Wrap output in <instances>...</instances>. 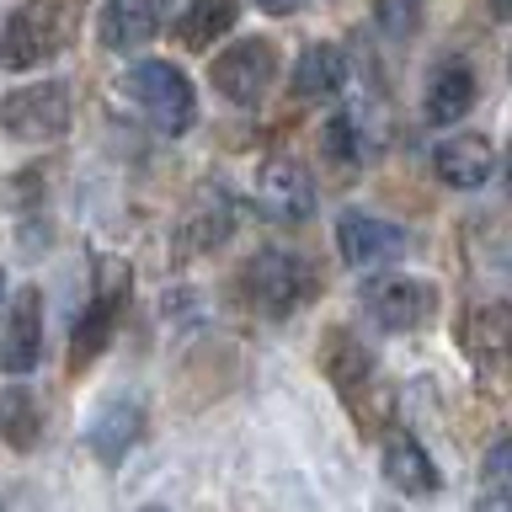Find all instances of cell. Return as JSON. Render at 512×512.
Returning a JSON list of instances; mask_svg holds the SVG:
<instances>
[{"instance_id":"8992f818","label":"cell","mask_w":512,"mask_h":512,"mask_svg":"<svg viewBox=\"0 0 512 512\" xmlns=\"http://www.w3.org/2000/svg\"><path fill=\"white\" fill-rule=\"evenodd\" d=\"M358 304L363 315L374 320L379 331H422L432 315H438V288L427 278H406V272H384V278H368L358 288Z\"/></svg>"},{"instance_id":"52a82bcc","label":"cell","mask_w":512,"mask_h":512,"mask_svg":"<svg viewBox=\"0 0 512 512\" xmlns=\"http://www.w3.org/2000/svg\"><path fill=\"white\" fill-rule=\"evenodd\" d=\"M70 128V86L64 80H38L0 96V134L16 144H43Z\"/></svg>"},{"instance_id":"7a4b0ae2","label":"cell","mask_w":512,"mask_h":512,"mask_svg":"<svg viewBox=\"0 0 512 512\" xmlns=\"http://www.w3.org/2000/svg\"><path fill=\"white\" fill-rule=\"evenodd\" d=\"M80 16H86V0H22L0 27V70L22 75L59 59L75 43Z\"/></svg>"},{"instance_id":"6da1fadb","label":"cell","mask_w":512,"mask_h":512,"mask_svg":"<svg viewBox=\"0 0 512 512\" xmlns=\"http://www.w3.org/2000/svg\"><path fill=\"white\" fill-rule=\"evenodd\" d=\"M315 363H320V374L331 379L336 400L347 406L352 427H358L363 438H384V427L395 422V390H390V379L379 374L368 342H358L347 326H326Z\"/></svg>"},{"instance_id":"4fadbf2b","label":"cell","mask_w":512,"mask_h":512,"mask_svg":"<svg viewBox=\"0 0 512 512\" xmlns=\"http://www.w3.org/2000/svg\"><path fill=\"white\" fill-rule=\"evenodd\" d=\"M230 230H235V198H230V187H224V182H203L198 192H192L187 214H182V246L192 256L219 251L224 240H230Z\"/></svg>"},{"instance_id":"d4e9b609","label":"cell","mask_w":512,"mask_h":512,"mask_svg":"<svg viewBox=\"0 0 512 512\" xmlns=\"http://www.w3.org/2000/svg\"><path fill=\"white\" fill-rule=\"evenodd\" d=\"M480 512H507V491H486V502H480Z\"/></svg>"},{"instance_id":"9c48e42d","label":"cell","mask_w":512,"mask_h":512,"mask_svg":"<svg viewBox=\"0 0 512 512\" xmlns=\"http://www.w3.org/2000/svg\"><path fill=\"white\" fill-rule=\"evenodd\" d=\"M256 208L272 224H304L315 214V182L294 155H267L256 166Z\"/></svg>"},{"instance_id":"2e32d148","label":"cell","mask_w":512,"mask_h":512,"mask_svg":"<svg viewBox=\"0 0 512 512\" xmlns=\"http://www.w3.org/2000/svg\"><path fill=\"white\" fill-rule=\"evenodd\" d=\"M475 96H480V75H475V64H464V59H443L438 70L427 75V96H422V112H427V123H459L464 112L475 107Z\"/></svg>"},{"instance_id":"484cf974","label":"cell","mask_w":512,"mask_h":512,"mask_svg":"<svg viewBox=\"0 0 512 512\" xmlns=\"http://www.w3.org/2000/svg\"><path fill=\"white\" fill-rule=\"evenodd\" d=\"M256 6H262V11H272V16H283L288 6H294V0H256Z\"/></svg>"},{"instance_id":"d6986e66","label":"cell","mask_w":512,"mask_h":512,"mask_svg":"<svg viewBox=\"0 0 512 512\" xmlns=\"http://www.w3.org/2000/svg\"><path fill=\"white\" fill-rule=\"evenodd\" d=\"M347 86V54L336 43H310L294 59V96L299 102H331Z\"/></svg>"},{"instance_id":"603a6c76","label":"cell","mask_w":512,"mask_h":512,"mask_svg":"<svg viewBox=\"0 0 512 512\" xmlns=\"http://www.w3.org/2000/svg\"><path fill=\"white\" fill-rule=\"evenodd\" d=\"M379 22L390 32H411L416 27V0H379Z\"/></svg>"},{"instance_id":"8fae6325","label":"cell","mask_w":512,"mask_h":512,"mask_svg":"<svg viewBox=\"0 0 512 512\" xmlns=\"http://www.w3.org/2000/svg\"><path fill=\"white\" fill-rule=\"evenodd\" d=\"M166 16H171V0H102L96 38H102L107 54H134V48L155 43Z\"/></svg>"},{"instance_id":"ac0fdd59","label":"cell","mask_w":512,"mask_h":512,"mask_svg":"<svg viewBox=\"0 0 512 512\" xmlns=\"http://www.w3.org/2000/svg\"><path fill=\"white\" fill-rule=\"evenodd\" d=\"M459 352L470 358L475 368L496 374L502 368V352H507V304H475V310L459 315Z\"/></svg>"},{"instance_id":"ffe728a7","label":"cell","mask_w":512,"mask_h":512,"mask_svg":"<svg viewBox=\"0 0 512 512\" xmlns=\"http://www.w3.org/2000/svg\"><path fill=\"white\" fill-rule=\"evenodd\" d=\"M0 443L16 454H32L43 443V406L27 384H6L0 390Z\"/></svg>"},{"instance_id":"30bf717a","label":"cell","mask_w":512,"mask_h":512,"mask_svg":"<svg viewBox=\"0 0 512 512\" xmlns=\"http://www.w3.org/2000/svg\"><path fill=\"white\" fill-rule=\"evenodd\" d=\"M38 358H43V294L38 288H22L0 310V368L22 379L38 368Z\"/></svg>"},{"instance_id":"83f0119b","label":"cell","mask_w":512,"mask_h":512,"mask_svg":"<svg viewBox=\"0 0 512 512\" xmlns=\"http://www.w3.org/2000/svg\"><path fill=\"white\" fill-rule=\"evenodd\" d=\"M139 512H166V507H155V502H150V507H139Z\"/></svg>"},{"instance_id":"cb8c5ba5","label":"cell","mask_w":512,"mask_h":512,"mask_svg":"<svg viewBox=\"0 0 512 512\" xmlns=\"http://www.w3.org/2000/svg\"><path fill=\"white\" fill-rule=\"evenodd\" d=\"M507 454H512V443L496 438L491 454H486V491H502V480H507Z\"/></svg>"},{"instance_id":"4316f807","label":"cell","mask_w":512,"mask_h":512,"mask_svg":"<svg viewBox=\"0 0 512 512\" xmlns=\"http://www.w3.org/2000/svg\"><path fill=\"white\" fill-rule=\"evenodd\" d=\"M0 310H6V272H0Z\"/></svg>"},{"instance_id":"9a60e30c","label":"cell","mask_w":512,"mask_h":512,"mask_svg":"<svg viewBox=\"0 0 512 512\" xmlns=\"http://www.w3.org/2000/svg\"><path fill=\"white\" fill-rule=\"evenodd\" d=\"M491 171H496V150H491L486 134H454L432 150V176H438L443 187L475 192V187L491 182Z\"/></svg>"},{"instance_id":"7c38bea8","label":"cell","mask_w":512,"mask_h":512,"mask_svg":"<svg viewBox=\"0 0 512 512\" xmlns=\"http://www.w3.org/2000/svg\"><path fill=\"white\" fill-rule=\"evenodd\" d=\"M336 251H342L347 267L395 262L406 251V230L395 219H379V214H342L336 219Z\"/></svg>"},{"instance_id":"5b68a950","label":"cell","mask_w":512,"mask_h":512,"mask_svg":"<svg viewBox=\"0 0 512 512\" xmlns=\"http://www.w3.org/2000/svg\"><path fill=\"white\" fill-rule=\"evenodd\" d=\"M123 96L134 102L144 118H150L155 134H187L198 123V96H192V80L176 70L171 59H144L123 75Z\"/></svg>"},{"instance_id":"7402d4cb","label":"cell","mask_w":512,"mask_h":512,"mask_svg":"<svg viewBox=\"0 0 512 512\" xmlns=\"http://www.w3.org/2000/svg\"><path fill=\"white\" fill-rule=\"evenodd\" d=\"M320 160L342 176V182H352L363 166V144H358V123L347 118V112H336V118L320 123Z\"/></svg>"},{"instance_id":"e0dca14e","label":"cell","mask_w":512,"mask_h":512,"mask_svg":"<svg viewBox=\"0 0 512 512\" xmlns=\"http://www.w3.org/2000/svg\"><path fill=\"white\" fill-rule=\"evenodd\" d=\"M384 480H390L400 496H438V486H443L432 454L411 438V432H400V427L384 438Z\"/></svg>"},{"instance_id":"ba28073f","label":"cell","mask_w":512,"mask_h":512,"mask_svg":"<svg viewBox=\"0 0 512 512\" xmlns=\"http://www.w3.org/2000/svg\"><path fill=\"white\" fill-rule=\"evenodd\" d=\"M208 80H214V91L224 96V102L256 107L272 91V80H278V43H272V38H240V43H230L214 64H208Z\"/></svg>"},{"instance_id":"5bb4252c","label":"cell","mask_w":512,"mask_h":512,"mask_svg":"<svg viewBox=\"0 0 512 512\" xmlns=\"http://www.w3.org/2000/svg\"><path fill=\"white\" fill-rule=\"evenodd\" d=\"M139 427H144V406L134 395H112L102 400V411L91 416V427H86V443H91V454L96 464H123L128 459V448L139 443Z\"/></svg>"},{"instance_id":"277c9868","label":"cell","mask_w":512,"mask_h":512,"mask_svg":"<svg viewBox=\"0 0 512 512\" xmlns=\"http://www.w3.org/2000/svg\"><path fill=\"white\" fill-rule=\"evenodd\" d=\"M128 294H134V267L118 262V256H102L96 262V288L80 310L75 331H70V352H64V368L70 374H86V368L107 352V342L118 336V320L128 310Z\"/></svg>"},{"instance_id":"3957f363","label":"cell","mask_w":512,"mask_h":512,"mask_svg":"<svg viewBox=\"0 0 512 512\" xmlns=\"http://www.w3.org/2000/svg\"><path fill=\"white\" fill-rule=\"evenodd\" d=\"M235 283H240V299H246V310L267 315V320L294 315V310H304V304L320 294V272L304 262V256L283 251V246L256 251L251 262L240 267Z\"/></svg>"},{"instance_id":"44dd1931","label":"cell","mask_w":512,"mask_h":512,"mask_svg":"<svg viewBox=\"0 0 512 512\" xmlns=\"http://www.w3.org/2000/svg\"><path fill=\"white\" fill-rule=\"evenodd\" d=\"M235 16H240V0H187L182 22H176V43H182V48L219 43L224 32L235 27Z\"/></svg>"}]
</instances>
